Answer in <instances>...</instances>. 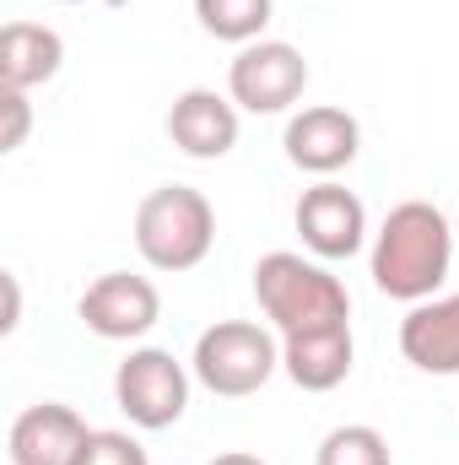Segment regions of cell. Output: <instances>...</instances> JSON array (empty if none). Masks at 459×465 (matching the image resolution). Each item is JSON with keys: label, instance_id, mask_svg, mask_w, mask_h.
Segmentation results:
<instances>
[{"label": "cell", "instance_id": "cell-1", "mask_svg": "<svg viewBox=\"0 0 459 465\" xmlns=\"http://www.w3.org/2000/svg\"><path fill=\"white\" fill-rule=\"evenodd\" d=\"M454 223L433 201H400L373 232V287L400 303H427L449 282L454 265Z\"/></svg>", "mask_w": 459, "mask_h": 465}, {"label": "cell", "instance_id": "cell-2", "mask_svg": "<svg viewBox=\"0 0 459 465\" xmlns=\"http://www.w3.org/2000/svg\"><path fill=\"white\" fill-rule=\"evenodd\" d=\"M254 298H259V314L276 325V336H319V331H341L351 325V292L346 282L319 265V260H303L292 249H270L259 254L254 265Z\"/></svg>", "mask_w": 459, "mask_h": 465}, {"label": "cell", "instance_id": "cell-3", "mask_svg": "<svg viewBox=\"0 0 459 465\" xmlns=\"http://www.w3.org/2000/svg\"><path fill=\"white\" fill-rule=\"evenodd\" d=\"M217 243V212L190 184H162L135 206V249L151 271L184 276L195 271Z\"/></svg>", "mask_w": 459, "mask_h": 465}, {"label": "cell", "instance_id": "cell-4", "mask_svg": "<svg viewBox=\"0 0 459 465\" xmlns=\"http://www.w3.org/2000/svg\"><path fill=\"white\" fill-rule=\"evenodd\" d=\"M276 368H281V341L254 320H217L211 331H200L190 357V373L222 401L259 395Z\"/></svg>", "mask_w": 459, "mask_h": 465}, {"label": "cell", "instance_id": "cell-5", "mask_svg": "<svg viewBox=\"0 0 459 465\" xmlns=\"http://www.w3.org/2000/svg\"><path fill=\"white\" fill-rule=\"evenodd\" d=\"M114 406L146 433H162L190 406V368L162 347H135L114 368Z\"/></svg>", "mask_w": 459, "mask_h": 465}, {"label": "cell", "instance_id": "cell-6", "mask_svg": "<svg viewBox=\"0 0 459 465\" xmlns=\"http://www.w3.org/2000/svg\"><path fill=\"white\" fill-rule=\"evenodd\" d=\"M308 87V60L298 44L259 38L243 44L238 60L228 65V98L249 114H287Z\"/></svg>", "mask_w": 459, "mask_h": 465}, {"label": "cell", "instance_id": "cell-7", "mask_svg": "<svg viewBox=\"0 0 459 465\" xmlns=\"http://www.w3.org/2000/svg\"><path fill=\"white\" fill-rule=\"evenodd\" d=\"M82 325L103 341H141L157 320H162V292L146 282V276H130V271H103L82 303H76Z\"/></svg>", "mask_w": 459, "mask_h": 465}, {"label": "cell", "instance_id": "cell-8", "mask_svg": "<svg viewBox=\"0 0 459 465\" xmlns=\"http://www.w3.org/2000/svg\"><path fill=\"white\" fill-rule=\"evenodd\" d=\"M292 223H298L303 249L319 260H351L367 243V206L336 179H319L314 190H303Z\"/></svg>", "mask_w": 459, "mask_h": 465}, {"label": "cell", "instance_id": "cell-9", "mask_svg": "<svg viewBox=\"0 0 459 465\" xmlns=\"http://www.w3.org/2000/svg\"><path fill=\"white\" fill-rule=\"evenodd\" d=\"M281 146H287V163L292 168H303V173H314V179H330V173H341L356 163V152H362V124L336 109V104H314V109H303V114L287 119V135H281Z\"/></svg>", "mask_w": 459, "mask_h": 465}, {"label": "cell", "instance_id": "cell-10", "mask_svg": "<svg viewBox=\"0 0 459 465\" xmlns=\"http://www.w3.org/2000/svg\"><path fill=\"white\" fill-rule=\"evenodd\" d=\"M168 135L184 157L195 163H217L238 146V104L222 98L217 87H190L173 98L168 109Z\"/></svg>", "mask_w": 459, "mask_h": 465}, {"label": "cell", "instance_id": "cell-11", "mask_svg": "<svg viewBox=\"0 0 459 465\" xmlns=\"http://www.w3.org/2000/svg\"><path fill=\"white\" fill-rule=\"evenodd\" d=\"M87 439H93V428L82 422V411H71L60 401L27 406L11 422V465H76Z\"/></svg>", "mask_w": 459, "mask_h": 465}, {"label": "cell", "instance_id": "cell-12", "mask_svg": "<svg viewBox=\"0 0 459 465\" xmlns=\"http://www.w3.org/2000/svg\"><path fill=\"white\" fill-rule=\"evenodd\" d=\"M400 351L422 373H459V292L411 303V314L400 320Z\"/></svg>", "mask_w": 459, "mask_h": 465}, {"label": "cell", "instance_id": "cell-13", "mask_svg": "<svg viewBox=\"0 0 459 465\" xmlns=\"http://www.w3.org/2000/svg\"><path fill=\"white\" fill-rule=\"evenodd\" d=\"M65 65V38L38 22H5L0 27V87L5 93H33L54 82Z\"/></svg>", "mask_w": 459, "mask_h": 465}, {"label": "cell", "instance_id": "cell-14", "mask_svg": "<svg viewBox=\"0 0 459 465\" xmlns=\"http://www.w3.org/2000/svg\"><path fill=\"white\" fill-rule=\"evenodd\" d=\"M351 357H356L351 325L319 331V336H287V341H281V368H287V379H292L298 390H308V395H325V390L346 384Z\"/></svg>", "mask_w": 459, "mask_h": 465}, {"label": "cell", "instance_id": "cell-15", "mask_svg": "<svg viewBox=\"0 0 459 465\" xmlns=\"http://www.w3.org/2000/svg\"><path fill=\"white\" fill-rule=\"evenodd\" d=\"M270 11L276 0H195V16L211 38L222 44H259V33L270 27Z\"/></svg>", "mask_w": 459, "mask_h": 465}, {"label": "cell", "instance_id": "cell-16", "mask_svg": "<svg viewBox=\"0 0 459 465\" xmlns=\"http://www.w3.org/2000/svg\"><path fill=\"white\" fill-rule=\"evenodd\" d=\"M314 465H395V460H389V439H384L378 428L346 422V428H330V433H325Z\"/></svg>", "mask_w": 459, "mask_h": 465}, {"label": "cell", "instance_id": "cell-17", "mask_svg": "<svg viewBox=\"0 0 459 465\" xmlns=\"http://www.w3.org/2000/svg\"><path fill=\"white\" fill-rule=\"evenodd\" d=\"M76 465H151V460H146V450H141L130 433L93 428V439H87V450H82V460Z\"/></svg>", "mask_w": 459, "mask_h": 465}, {"label": "cell", "instance_id": "cell-18", "mask_svg": "<svg viewBox=\"0 0 459 465\" xmlns=\"http://www.w3.org/2000/svg\"><path fill=\"white\" fill-rule=\"evenodd\" d=\"M0 109H5V135H0V152H16V146L27 141L33 104H27V93H5V87H0Z\"/></svg>", "mask_w": 459, "mask_h": 465}, {"label": "cell", "instance_id": "cell-19", "mask_svg": "<svg viewBox=\"0 0 459 465\" xmlns=\"http://www.w3.org/2000/svg\"><path fill=\"white\" fill-rule=\"evenodd\" d=\"M16 320H22V287H16V276H5V320H0V331H16Z\"/></svg>", "mask_w": 459, "mask_h": 465}, {"label": "cell", "instance_id": "cell-20", "mask_svg": "<svg viewBox=\"0 0 459 465\" xmlns=\"http://www.w3.org/2000/svg\"><path fill=\"white\" fill-rule=\"evenodd\" d=\"M211 465H265L259 455H243V450H232V455H217Z\"/></svg>", "mask_w": 459, "mask_h": 465}, {"label": "cell", "instance_id": "cell-21", "mask_svg": "<svg viewBox=\"0 0 459 465\" xmlns=\"http://www.w3.org/2000/svg\"><path fill=\"white\" fill-rule=\"evenodd\" d=\"M60 5H82V0H60Z\"/></svg>", "mask_w": 459, "mask_h": 465}, {"label": "cell", "instance_id": "cell-22", "mask_svg": "<svg viewBox=\"0 0 459 465\" xmlns=\"http://www.w3.org/2000/svg\"><path fill=\"white\" fill-rule=\"evenodd\" d=\"M454 232H459V217H454Z\"/></svg>", "mask_w": 459, "mask_h": 465}]
</instances>
